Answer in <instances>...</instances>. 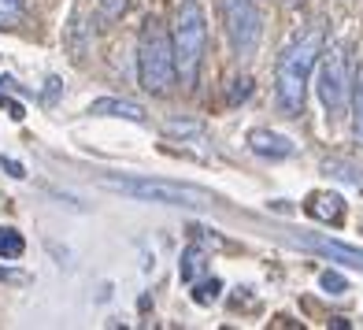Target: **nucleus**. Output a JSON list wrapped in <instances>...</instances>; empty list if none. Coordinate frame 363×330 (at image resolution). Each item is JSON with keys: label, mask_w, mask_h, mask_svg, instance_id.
Listing matches in <instances>:
<instances>
[{"label": "nucleus", "mask_w": 363, "mask_h": 330, "mask_svg": "<svg viewBox=\"0 0 363 330\" xmlns=\"http://www.w3.org/2000/svg\"><path fill=\"white\" fill-rule=\"evenodd\" d=\"M26 249V241L19 230H11V226H0V260H19Z\"/></svg>", "instance_id": "12"}, {"label": "nucleus", "mask_w": 363, "mask_h": 330, "mask_svg": "<svg viewBox=\"0 0 363 330\" xmlns=\"http://www.w3.org/2000/svg\"><path fill=\"white\" fill-rule=\"evenodd\" d=\"M219 293H223V282L219 278H208V282H201L193 290V301L196 304H211V301H219Z\"/></svg>", "instance_id": "15"}, {"label": "nucleus", "mask_w": 363, "mask_h": 330, "mask_svg": "<svg viewBox=\"0 0 363 330\" xmlns=\"http://www.w3.org/2000/svg\"><path fill=\"white\" fill-rule=\"evenodd\" d=\"M293 245H301V249H311V253H323L337 263H349V268H359L363 271V249L356 245H345V241H334V238H319V234H296Z\"/></svg>", "instance_id": "7"}, {"label": "nucleus", "mask_w": 363, "mask_h": 330, "mask_svg": "<svg viewBox=\"0 0 363 330\" xmlns=\"http://www.w3.org/2000/svg\"><path fill=\"white\" fill-rule=\"evenodd\" d=\"M326 171L334 175V178H345V182H352V186H363V175L352 167V163H345V160H326Z\"/></svg>", "instance_id": "14"}, {"label": "nucleus", "mask_w": 363, "mask_h": 330, "mask_svg": "<svg viewBox=\"0 0 363 330\" xmlns=\"http://www.w3.org/2000/svg\"><path fill=\"white\" fill-rule=\"evenodd\" d=\"M0 163H4V167H8V175H15V178H23L26 171L19 167V163H15V160H0Z\"/></svg>", "instance_id": "21"}, {"label": "nucleus", "mask_w": 363, "mask_h": 330, "mask_svg": "<svg viewBox=\"0 0 363 330\" xmlns=\"http://www.w3.org/2000/svg\"><path fill=\"white\" fill-rule=\"evenodd\" d=\"M23 11H26V0H0V30H11L23 23Z\"/></svg>", "instance_id": "13"}, {"label": "nucleus", "mask_w": 363, "mask_h": 330, "mask_svg": "<svg viewBox=\"0 0 363 330\" xmlns=\"http://www.w3.org/2000/svg\"><path fill=\"white\" fill-rule=\"evenodd\" d=\"M171 45H174V75L182 78V86H193L204 63V48H208V23H204L201 0H182L178 4Z\"/></svg>", "instance_id": "3"}, {"label": "nucleus", "mask_w": 363, "mask_h": 330, "mask_svg": "<svg viewBox=\"0 0 363 330\" xmlns=\"http://www.w3.org/2000/svg\"><path fill=\"white\" fill-rule=\"evenodd\" d=\"M356 138L363 141V71H359V82H356Z\"/></svg>", "instance_id": "17"}, {"label": "nucleus", "mask_w": 363, "mask_h": 330, "mask_svg": "<svg viewBox=\"0 0 363 330\" xmlns=\"http://www.w3.org/2000/svg\"><path fill=\"white\" fill-rule=\"evenodd\" d=\"M101 186L115 189L134 201L148 204H171V208H211L216 193L196 189V186H182V182H163V178H130V175H101Z\"/></svg>", "instance_id": "2"}, {"label": "nucleus", "mask_w": 363, "mask_h": 330, "mask_svg": "<svg viewBox=\"0 0 363 330\" xmlns=\"http://www.w3.org/2000/svg\"><path fill=\"white\" fill-rule=\"evenodd\" d=\"M319 282H323V290H326V293H334V297H341L345 290H349V282H345V275H337V271H323Z\"/></svg>", "instance_id": "16"}, {"label": "nucleus", "mask_w": 363, "mask_h": 330, "mask_svg": "<svg viewBox=\"0 0 363 330\" xmlns=\"http://www.w3.org/2000/svg\"><path fill=\"white\" fill-rule=\"evenodd\" d=\"M204 271V253L196 249V245H189L186 253H182V263H178V275L182 282H196V275Z\"/></svg>", "instance_id": "11"}, {"label": "nucleus", "mask_w": 363, "mask_h": 330, "mask_svg": "<svg viewBox=\"0 0 363 330\" xmlns=\"http://www.w3.org/2000/svg\"><path fill=\"white\" fill-rule=\"evenodd\" d=\"M323 53V30H304L282 56H278V111L286 119H296L304 111V89L308 75L315 67V60Z\"/></svg>", "instance_id": "1"}, {"label": "nucleus", "mask_w": 363, "mask_h": 330, "mask_svg": "<svg viewBox=\"0 0 363 330\" xmlns=\"http://www.w3.org/2000/svg\"><path fill=\"white\" fill-rule=\"evenodd\" d=\"M138 78L148 93H163L174 82V45L160 19H148L138 45Z\"/></svg>", "instance_id": "4"}, {"label": "nucleus", "mask_w": 363, "mask_h": 330, "mask_svg": "<svg viewBox=\"0 0 363 330\" xmlns=\"http://www.w3.org/2000/svg\"><path fill=\"white\" fill-rule=\"evenodd\" d=\"M308 216L311 219H319V223H341L345 216V201L337 193H315L308 201Z\"/></svg>", "instance_id": "9"}, {"label": "nucleus", "mask_w": 363, "mask_h": 330, "mask_svg": "<svg viewBox=\"0 0 363 330\" xmlns=\"http://www.w3.org/2000/svg\"><path fill=\"white\" fill-rule=\"evenodd\" d=\"M0 108H4V111L11 115V119H23V115H26V111H23V104H15V101H8L4 93H0Z\"/></svg>", "instance_id": "19"}, {"label": "nucleus", "mask_w": 363, "mask_h": 330, "mask_svg": "<svg viewBox=\"0 0 363 330\" xmlns=\"http://www.w3.org/2000/svg\"><path fill=\"white\" fill-rule=\"evenodd\" d=\"M101 8H104V15H123L126 0H101Z\"/></svg>", "instance_id": "20"}, {"label": "nucleus", "mask_w": 363, "mask_h": 330, "mask_svg": "<svg viewBox=\"0 0 363 330\" xmlns=\"http://www.w3.org/2000/svg\"><path fill=\"white\" fill-rule=\"evenodd\" d=\"M89 111L93 115H123L130 123H145V108L134 101H111V97H104V101H93Z\"/></svg>", "instance_id": "10"}, {"label": "nucleus", "mask_w": 363, "mask_h": 330, "mask_svg": "<svg viewBox=\"0 0 363 330\" xmlns=\"http://www.w3.org/2000/svg\"><path fill=\"white\" fill-rule=\"evenodd\" d=\"M249 93H252V78H238V82H234V89H230V101L238 104V101H245Z\"/></svg>", "instance_id": "18"}, {"label": "nucleus", "mask_w": 363, "mask_h": 330, "mask_svg": "<svg viewBox=\"0 0 363 330\" xmlns=\"http://www.w3.org/2000/svg\"><path fill=\"white\" fill-rule=\"evenodd\" d=\"M249 145H252V153L267 156V160H286V156H293V141L282 138V134H274V130H252Z\"/></svg>", "instance_id": "8"}, {"label": "nucleus", "mask_w": 363, "mask_h": 330, "mask_svg": "<svg viewBox=\"0 0 363 330\" xmlns=\"http://www.w3.org/2000/svg\"><path fill=\"white\" fill-rule=\"evenodd\" d=\"M319 101L330 115H337L345 108V97H349V71H345V53L341 48H330L319 63Z\"/></svg>", "instance_id": "6"}, {"label": "nucleus", "mask_w": 363, "mask_h": 330, "mask_svg": "<svg viewBox=\"0 0 363 330\" xmlns=\"http://www.w3.org/2000/svg\"><path fill=\"white\" fill-rule=\"evenodd\" d=\"M0 278H8V282H26V275H19V271H0Z\"/></svg>", "instance_id": "22"}, {"label": "nucleus", "mask_w": 363, "mask_h": 330, "mask_svg": "<svg viewBox=\"0 0 363 330\" xmlns=\"http://www.w3.org/2000/svg\"><path fill=\"white\" fill-rule=\"evenodd\" d=\"M219 15H223V26H226V38L234 45V53L238 56L256 53L259 34H263L256 0H219Z\"/></svg>", "instance_id": "5"}]
</instances>
